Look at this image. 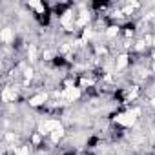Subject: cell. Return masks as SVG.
Wrapping results in <instances>:
<instances>
[{
  "mask_svg": "<svg viewBox=\"0 0 155 155\" xmlns=\"http://www.w3.org/2000/svg\"><path fill=\"white\" fill-rule=\"evenodd\" d=\"M115 121L119 124H124V126H133L135 124V113H122V115H117Z\"/></svg>",
  "mask_w": 155,
  "mask_h": 155,
  "instance_id": "cell-1",
  "label": "cell"
},
{
  "mask_svg": "<svg viewBox=\"0 0 155 155\" xmlns=\"http://www.w3.org/2000/svg\"><path fill=\"white\" fill-rule=\"evenodd\" d=\"M58 128H62L58 121H48V122L40 124V133H49V132L53 133L55 130H58Z\"/></svg>",
  "mask_w": 155,
  "mask_h": 155,
  "instance_id": "cell-2",
  "label": "cell"
},
{
  "mask_svg": "<svg viewBox=\"0 0 155 155\" xmlns=\"http://www.w3.org/2000/svg\"><path fill=\"white\" fill-rule=\"evenodd\" d=\"M46 99H48V95L40 93V95H37V97H33L31 101H29V104H31V106H40L42 102H46Z\"/></svg>",
  "mask_w": 155,
  "mask_h": 155,
  "instance_id": "cell-3",
  "label": "cell"
},
{
  "mask_svg": "<svg viewBox=\"0 0 155 155\" xmlns=\"http://www.w3.org/2000/svg\"><path fill=\"white\" fill-rule=\"evenodd\" d=\"M81 97V91H79L77 88H68L66 89V99H69V101H75V99Z\"/></svg>",
  "mask_w": 155,
  "mask_h": 155,
  "instance_id": "cell-4",
  "label": "cell"
},
{
  "mask_svg": "<svg viewBox=\"0 0 155 155\" xmlns=\"http://www.w3.org/2000/svg\"><path fill=\"white\" fill-rule=\"evenodd\" d=\"M13 38V31H11V28H4L2 29V40L4 42H9Z\"/></svg>",
  "mask_w": 155,
  "mask_h": 155,
  "instance_id": "cell-5",
  "label": "cell"
},
{
  "mask_svg": "<svg viewBox=\"0 0 155 155\" xmlns=\"http://www.w3.org/2000/svg\"><path fill=\"white\" fill-rule=\"evenodd\" d=\"M29 6H31V7H35L38 13H42V11H44V6H42L40 2H37V0H31V2H29Z\"/></svg>",
  "mask_w": 155,
  "mask_h": 155,
  "instance_id": "cell-6",
  "label": "cell"
},
{
  "mask_svg": "<svg viewBox=\"0 0 155 155\" xmlns=\"http://www.w3.org/2000/svg\"><path fill=\"white\" fill-rule=\"evenodd\" d=\"M62 135H64V132H62V128H58V130H55V132L51 133V139H53V141H55V142H57V141H58V139H60V137H62Z\"/></svg>",
  "mask_w": 155,
  "mask_h": 155,
  "instance_id": "cell-7",
  "label": "cell"
},
{
  "mask_svg": "<svg viewBox=\"0 0 155 155\" xmlns=\"http://www.w3.org/2000/svg\"><path fill=\"white\" fill-rule=\"evenodd\" d=\"M128 64V57L126 55H122V57H119V62H117V68H124Z\"/></svg>",
  "mask_w": 155,
  "mask_h": 155,
  "instance_id": "cell-8",
  "label": "cell"
},
{
  "mask_svg": "<svg viewBox=\"0 0 155 155\" xmlns=\"http://www.w3.org/2000/svg\"><path fill=\"white\" fill-rule=\"evenodd\" d=\"M69 18H71V13H66V15H64V18H62V24L66 28H69Z\"/></svg>",
  "mask_w": 155,
  "mask_h": 155,
  "instance_id": "cell-9",
  "label": "cell"
},
{
  "mask_svg": "<svg viewBox=\"0 0 155 155\" xmlns=\"http://www.w3.org/2000/svg\"><path fill=\"white\" fill-rule=\"evenodd\" d=\"M117 31H119V28H117V26L108 28V35H109V37H115V35H117Z\"/></svg>",
  "mask_w": 155,
  "mask_h": 155,
  "instance_id": "cell-10",
  "label": "cell"
},
{
  "mask_svg": "<svg viewBox=\"0 0 155 155\" xmlns=\"http://www.w3.org/2000/svg\"><path fill=\"white\" fill-rule=\"evenodd\" d=\"M89 37H91V31H89V29H86V31H84V40H88Z\"/></svg>",
  "mask_w": 155,
  "mask_h": 155,
  "instance_id": "cell-11",
  "label": "cell"
},
{
  "mask_svg": "<svg viewBox=\"0 0 155 155\" xmlns=\"http://www.w3.org/2000/svg\"><path fill=\"white\" fill-rule=\"evenodd\" d=\"M18 155H28V148H20L18 150Z\"/></svg>",
  "mask_w": 155,
  "mask_h": 155,
  "instance_id": "cell-12",
  "label": "cell"
},
{
  "mask_svg": "<svg viewBox=\"0 0 155 155\" xmlns=\"http://www.w3.org/2000/svg\"><path fill=\"white\" fill-rule=\"evenodd\" d=\"M33 142L38 144V142H40V137H38V135H35V137H33Z\"/></svg>",
  "mask_w": 155,
  "mask_h": 155,
  "instance_id": "cell-13",
  "label": "cell"
},
{
  "mask_svg": "<svg viewBox=\"0 0 155 155\" xmlns=\"http://www.w3.org/2000/svg\"><path fill=\"white\" fill-rule=\"evenodd\" d=\"M44 57H46V58H51L53 53H51V51H46V53H44Z\"/></svg>",
  "mask_w": 155,
  "mask_h": 155,
  "instance_id": "cell-14",
  "label": "cell"
}]
</instances>
